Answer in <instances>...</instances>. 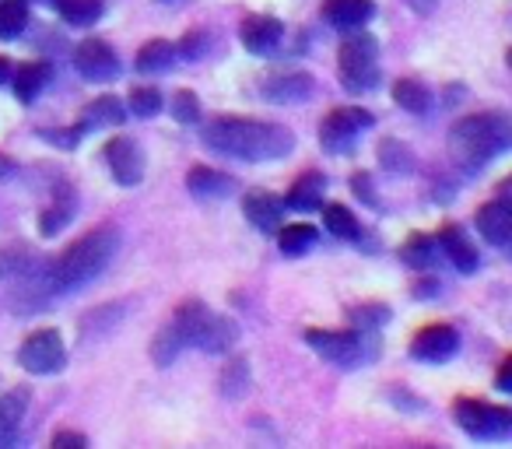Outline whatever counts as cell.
I'll use <instances>...</instances> for the list:
<instances>
[{"instance_id":"6da1fadb","label":"cell","mask_w":512,"mask_h":449,"mask_svg":"<svg viewBox=\"0 0 512 449\" xmlns=\"http://www.w3.org/2000/svg\"><path fill=\"white\" fill-rule=\"evenodd\" d=\"M204 144L225 158H239V162H278L295 151V134L281 123L218 116L204 127Z\"/></svg>"},{"instance_id":"7a4b0ae2","label":"cell","mask_w":512,"mask_h":449,"mask_svg":"<svg viewBox=\"0 0 512 449\" xmlns=\"http://www.w3.org/2000/svg\"><path fill=\"white\" fill-rule=\"evenodd\" d=\"M120 250V236L109 225L85 232L78 243H71L60 260L50 267V288L57 292H74V288H85L88 281H95L109 267V260Z\"/></svg>"},{"instance_id":"3957f363","label":"cell","mask_w":512,"mask_h":449,"mask_svg":"<svg viewBox=\"0 0 512 449\" xmlns=\"http://www.w3.org/2000/svg\"><path fill=\"white\" fill-rule=\"evenodd\" d=\"M449 148H453L456 162L467 165V172L481 169L484 162H491V158H498L502 151L512 148V120L502 113L463 116L449 130Z\"/></svg>"},{"instance_id":"277c9868","label":"cell","mask_w":512,"mask_h":449,"mask_svg":"<svg viewBox=\"0 0 512 449\" xmlns=\"http://www.w3.org/2000/svg\"><path fill=\"white\" fill-rule=\"evenodd\" d=\"M172 327L183 337V344L211 351V355H221L235 344V327L225 316H214L204 302H183L172 316Z\"/></svg>"},{"instance_id":"5b68a950","label":"cell","mask_w":512,"mask_h":449,"mask_svg":"<svg viewBox=\"0 0 512 449\" xmlns=\"http://www.w3.org/2000/svg\"><path fill=\"white\" fill-rule=\"evenodd\" d=\"M337 74L348 92H369L379 81V46L369 32H351L341 46V60H337Z\"/></svg>"},{"instance_id":"8992f818","label":"cell","mask_w":512,"mask_h":449,"mask_svg":"<svg viewBox=\"0 0 512 449\" xmlns=\"http://www.w3.org/2000/svg\"><path fill=\"white\" fill-rule=\"evenodd\" d=\"M456 425L474 439H512V407L481 404V400H456Z\"/></svg>"},{"instance_id":"52a82bcc","label":"cell","mask_w":512,"mask_h":449,"mask_svg":"<svg viewBox=\"0 0 512 449\" xmlns=\"http://www.w3.org/2000/svg\"><path fill=\"white\" fill-rule=\"evenodd\" d=\"M18 362H22V369L32 372V376L60 372L67 362L64 337H60L57 330H36V334L25 337V344L18 348Z\"/></svg>"},{"instance_id":"ba28073f","label":"cell","mask_w":512,"mask_h":449,"mask_svg":"<svg viewBox=\"0 0 512 449\" xmlns=\"http://www.w3.org/2000/svg\"><path fill=\"white\" fill-rule=\"evenodd\" d=\"M369 127H372V113H365V109H358V106L334 109V113H327V120H323L320 141L330 155H348V151L355 148L358 134Z\"/></svg>"},{"instance_id":"9c48e42d","label":"cell","mask_w":512,"mask_h":449,"mask_svg":"<svg viewBox=\"0 0 512 449\" xmlns=\"http://www.w3.org/2000/svg\"><path fill=\"white\" fill-rule=\"evenodd\" d=\"M362 330H306V344L334 365H358L365 358Z\"/></svg>"},{"instance_id":"30bf717a","label":"cell","mask_w":512,"mask_h":449,"mask_svg":"<svg viewBox=\"0 0 512 449\" xmlns=\"http://www.w3.org/2000/svg\"><path fill=\"white\" fill-rule=\"evenodd\" d=\"M106 165L120 186H137L144 179V151L134 137H113L106 144Z\"/></svg>"},{"instance_id":"8fae6325","label":"cell","mask_w":512,"mask_h":449,"mask_svg":"<svg viewBox=\"0 0 512 449\" xmlns=\"http://www.w3.org/2000/svg\"><path fill=\"white\" fill-rule=\"evenodd\" d=\"M460 348V334H456L449 323H432V327L418 330V337L411 341V355L421 358V362H449Z\"/></svg>"},{"instance_id":"7c38bea8","label":"cell","mask_w":512,"mask_h":449,"mask_svg":"<svg viewBox=\"0 0 512 449\" xmlns=\"http://www.w3.org/2000/svg\"><path fill=\"white\" fill-rule=\"evenodd\" d=\"M74 67H78V74L88 81H109L120 71V60H116L109 43H102V39H85V43L74 50Z\"/></svg>"},{"instance_id":"4fadbf2b","label":"cell","mask_w":512,"mask_h":449,"mask_svg":"<svg viewBox=\"0 0 512 449\" xmlns=\"http://www.w3.org/2000/svg\"><path fill=\"white\" fill-rule=\"evenodd\" d=\"M239 36H242V46H246L249 53H256V57H267V53H274L281 46L285 25H281L278 18H271V15H249L246 22H242Z\"/></svg>"},{"instance_id":"5bb4252c","label":"cell","mask_w":512,"mask_h":449,"mask_svg":"<svg viewBox=\"0 0 512 449\" xmlns=\"http://www.w3.org/2000/svg\"><path fill=\"white\" fill-rule=\"evenodd\" d=\"M313 78L302 71H285V74H271V78L260 85V95L278 106H292V102H306L313 95Z\"/></svg>"},{"instance_id":"9a60e30c","label":"cell","mask_w":512,"mask_h":449,"mask_svg":"<svg viewBox=\"0 0 512 449\" xmlns=\"http://www.w3.org/2000/svg\"><path fill=\"white\" fill-rule=\"evenodd\" d=\"M477 229L488 239L491 246H509L512 243V207L502 200H491V204L477 207Z\"/></svg>"},{"instance_id":"2e32d148","label":"cell","mask_w":512,"mask_h":449,"mask_svg":"<svg viewBox=\"0 0 512 449\" xmlns=\"http://www.w3.org/2000/svg\"><path fill=\"white\" fill-rule=\"evenodd\" d=\"M242 214L249 218V225H256L260 232H274L281 225V214H285V204H281L274 193L267 190H253L242 200Z\"/></svg>"},{"instance_id":"e0dca14e","label":"cell","mask_w":512,"mask_h":449,"mask_svg":"<svg viewBox=\"0 0 512 449\" xmlns=\"http://www.w3.org/2000/svg\"><path fill=\"white\" fill-rule=\"evenodd\" d=\"M372 15H376L372 0H327V4H323V18L341 32L362 29Z\"/></svg>"},{"instance_id":"ac0fdd59","label":"cell","mask_w":512,"mask_h":449,"mask_svg":"<svg viewBox=\"0 0 512 449\" xmlns=\"http://www.w3.org/2000/svg\"><path fill=\"white\" fill-rule=\"evenodd\" d=\"M439 250L446 253L449 264H453L456 271H463V274L477 271V250H474V243H470L467 232H463L460 225H446V229L439 232Z\"/></svg>"},{"instance_id":"d6986e66","label":"cell","mask_w":512,"mask_h":449,"mask_svg":"<svg viewBox=\"0 0 512 449\" xmlns=\"http://www.w3.org/2000/svg\"><path fill=\"white\" fill-rule=\"evenodd\" d=\"M186 190L200 200H221L235 190V179L225 176V172L207 169V165H193L190 176H186Z\"/></svg>"},{"instance_id":"ffe728a7","label":"cell","mask_w":512,"mask_h":449,"mask_svg":"<svg viewBox=\"0 0 512 449\" xmlns=\"http://www.w3.org/2000/svg\"><path fill=\"white\" fill-rule=\"evenodd\" d=\"M123 102L116 99V95H99L95 102H88L85 113H81V134H88V130H99V127H120L123 123Z\"/></svg>"},{"instance_id":"44dd1931","label":"cell","mask_w":512,"mask_h":449,"mask_svg":"<svg viewBox=\"0 0 512 449\" xmlns=\"http://www.w3.org/2000/svg\"><path fill=\"white\" fill-rule=\"evenodd\" d=\"M29 407V390H11L0 397V446H11L18 435V425Z\"/></svg>"},{"instance_id":"7402d4cb","label":"cell","mask_w":512,"mask_h":449,"mask_svg":"<svg viewBox=\"0 0 512 449\" xmlns=\"http://www.w3.org/2000/svg\"><path fill=\"white\" fill-rule=\"evenodd\" d=\"M323 190H327V176H323V172H306V176L295 179L292 190H288V207H295V211H313V207H320Z\"/></svg>"},{"instance_id":"603a6c76","label":"cell","mask_w":512,"mask_h":449,"mask_svg":"<svg viewBox=\"0 0 512 449\" xmlns=\"http://www.w3.org/2000/svg\"><path fill=\"white\" fill-rule=\"evenodd\" d=\"M176 57H179V46L165 43V39H151V43H144L141 53H137V71L141 74H162L176 64Z\"/></svg>"},{"instance_id":"cb8c5ba5","label":"cell","mask_w":512,"mask_h":449,"mask_svg":"<svg viewBox=\"0 0 512 449\" xmlns=\"http://www.w3.org/2000/svg\"><path fill=\"white\" fill-rule=\"evenodd\" d=\"M53 81V67L50 64H25L22 71L15 74V95L22 102H36L39 95H43V88Z\"/></svg>"},{"instance_id":"d4e9b609","label":"cell","mask_w":512,"mask_h":449,"mask_svg":"<svg viewBox=\"0 0 512 449\" xmlns=\"http://www.w3.org/2000/svg\"><path fill=\"white\" fill-rule=\"evenodd\" d=\"M57 8H60V18H64L67 25L85 29V25H95L102 18L106 0H57Z\"/></svg>"},{"instance_id":"484cf974","label":"cell","mask_w":512,"mask_h":449,"mask_svg":"<svg viewBox=\"0 0 512 449\" xmlns=\"http://www.w3.org/2000/svg\"><path fill=\"white\" fill-rule=\"evenodd\" d=\"M435 257H439V239H432V236H411L404 243V250H400V260H404L407 267H414V271L432 267Z\"/></svg>"},{"instance_id":"4316f807","label":"cell","mask_w":512,"mask_h":449,"mask_svg":"<svg viewBox=\"0 0 512 449\" xmlns=\"http://www.w3.org/2000/svg\"><path fill=\"white\" fill-rule=\"evenodd\" d=\"M393 102H397L404 113H414V116H421L428 106H432V95H428V88L421 85V81H397L393 85Z\"/></svg>"},{"instance_id":"83f0119b","label":"cell","mask_w":512,"mask_h":449,"mask_svg":"<svg viewBox=\"0 0 512 449\" xmlns=\"http://www.w3.org/2000/svg\"><path fill=\"white\" fill-rule=\"evenodd\" d=\"M29 25V0H0V39H18Z\"/></svg>"},{"instance_id":"f1b7e54d","label":"cell","mask_w":512,"mask_h":449,"mask_svg":"<svg viewBox=\"0 0 512 449\" xmlns=\"http://www.w3.org/2000/svg\"><path fill=\"white\" fill-rule=\"evenodd\" d=\"M71 218H74V200H71V193H64V197L53 200V207H46L43 211V218H39V232H43V236H57Z\"/></svg>"},{"instance_id":"f546056e","label":"cell","mask_w":512,"mask_h":449,"mask_svg":"<svg viewBox=\"0 0 512 449\" xmlns=\"http://www.w3.org/2000/svg\"><path fill=\"white\" fill-rule=\"evenodd\" d=\"M313 243H316L313 225H285V229H281V236H278L281 253H288V257H302V253H306Z\"/></svg>"},{"instance_id":"4dcf8cb0","label":"cell","mask_w":512,"mask_h":449,"mask_svg":"<svg viewBox=\"0 0 512 449\" xmlns=\"http://www.w3.org/2000/svg\"><path fill=\"white\" fill-rule=\"evenodd\" d=\"M323 221H327V229L334 232L337 239H358V218L344 204H330L327 211H323Z\"/></svg>"},{"instance_id":"1f68e13d","label":"cell","mask_w":512,"mask_h":449,"mask_svg":"<svg viewBox=\"0 0 512 449\" xmlns=\"http://www.w3.org/2000/svg\"><path fill=\"white\" fill-rule=\"evenodd\" d=\"M183 348H186L183 337H179V334H176V327L169 323V327H165L162 334L155 337V344H151V358H155V362L165 369V365H172V358H176Z\"/></svg>"},{"instance_id":"d6a6232c","label":"cell","mask_w":512,"mask_h":449,"mask_svg":"<svg viewBox=\"0 0 512 449\" xmlns=\"http://www.w3.org/2000/svg\"><path fill=\"white\" fill-rule=\"evenodd\" d=\"M158 109H162V92H158V88L144 85V88H134V92H130V113L134 116H144V120H148V116H155Z\"/></svg>"},{"instance_id":"836d02e7","label":"cell","mask_w":512,"mask_h":449,"mask_svg":"<svg viewBox=\"0 0 512 449\" xmlns=\"http://www.w3.org/2000/svg\"><path fill=\"white\" fill-rule=\"evenodd\" d=\"M348 320H351V327H355V330L369 334V330L383 327V323L390 320V313H386V306H358V309H351V313H348Z\"/></svg>"},{"instance_id":"e575fe53","label":"cell","mask_w":512,"mask_h":449,"mask_svg":"<svg viewBox=\"0 0 512 449\" xmlns=\"http://www.w3.org/2000/svg\"><path fill=\"white\" fill-rule=\"evenodd\" d=\"M246 383H249V372H246V362H228L225 365V376H221V390L225 397H242L246 393Z\"/></svg>"},{"instance_id":"d590c367","label":"cell","mask_w":512,"mask_h":449,"mask_svg":"<svg viewBox=\"0 0 512 449\" xmlns=\"http://www.w3.org/2000/svg\"><path fill=\"white\" fill-rule=\"evenodd\" d=\"M172 116H176L179 123H197L200 120V102L193 92H179L176 99H172Z\"/></svg>"},{"instance_id":"8d00e7d4","label":"cell","mask_w":512,"mask_h":449,"mask_svg":"<svg viewBox=\"0 0 512 449\" xmlns=\"http://www.w3.org/2000/svg\"><path fill=\"white\" fill-rule=\"evenodd\" d=\"M383 165L390 172H411L414 169V158L407 155V151H400L397 141H386L383 144Z\"/></svg>"},{"instance_id":"74e56055","label":"cell","mask_w":512,"mask_h":449,"mask_svg":"<svg viewBox=\"0 0 512 449\" xmlns=\"http://www.w3.org/2000/svg\"><path fill=\"white\" fill-rule=\"evenodd\" d=\"M204 50H207L204 32H190V36L179 43V57H186V60H200V57H204Z\"/></svg>"},{"instance_id":"f35d334b","label":"cell","mask_w":512,"mask_h":449,"mask_svg":"<svg viewBox=\"0 0 512 449\" xmlns=\"http://www.w3.org/2000/svg\"><path fill=\"white\" fill-rule=\"evenodd\" d=\"M88 439L78 432H57L53 435V449H85Z\"/></svg>"},{"instance_id":"ab89813d","label":"cell","mask_w":512,"mask_h":449,"mask_svg":"<svg viewBox=\"0 0 512 449\" xmlns=\"http://www.w3.org/2000/svg\"><path fill=\"white\" fill-rule=\"evenodd\" d=\"M495 386L498 390H505V393H512V355L505 358L502 365H498V376H495Z\"/></svg>"},{"instance_id":"60d3db41","label":"cell","mask_w":512,"mask_h":449,"mask_svg":"<svg viewBox=\"0 0 512 449\" xmlns=\"http://www.w3.org/2000/svg\"><path fill=\"white\" fill-rule=\"evenodd\" d=\"M495 197L502 200V204H509V207H512V176H505L502 183L495 186Z\"/></svg>"},{"instance_id":"b9f144b4","label":"cell","mask_w":512,"mask_h":449,"mask_svg":"<svg viewBox=\"0 0 512 449\" xmlns=\"http://www.w3.org/2000/svg\"><path fill=\"white\" fill-rule=\"evenodd\" d=\"M407 4H411V8L418 11V15H428V11L435 8V0H407Z\"/></svg>"},{"instance_id":"7bdbcfd3","label":"cell","mask_w":512,"mask_h":449,"mask_svg":"<svg viewBox=\"0 0 512 449\" xmlns=\"http://www.w3.org/2000/svg\"><path fill=\"white\" fill-rule=\"evenodd\" d=\"M421 281H425V285H414V292H418V295H435V292H439V285H435V281H428V278H421Z\"/></svg>"},{"instance_id":"ee69618b","label":"cell","mask_w":512,"mask_h":449,"mask_svg":"<svg viewBox=\"0 0 512 449\" xmlns=\"http://www.w3.org/2000/svg\"><path fill=\"white\" fill-rule=\"evenodd\" d=\"M8 78H11V64H8L4 57H0V85H4Z\"/></svg>"},{"instance_id":"f6af8a7d","label":"cell","mask_w":512,"mask_h":449,"mask_svg":"<svg viewBox=\"0 0 512 449\" xmlns=\"http://www.w3.org/2000/svg\"><path fill=\"white\" fill-rule=\"evenodd\" d=\"M509 67H512V50H509Z\"/></svg>"}]
</instances>
